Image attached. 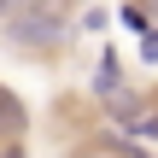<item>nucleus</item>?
Segmentation results:
<instances>
[{"label":"nucleus","instance_id":"2","mask_svg":"<svg viewBox=\"0 0 158 158\" xmlns=\"http://www.w3.org/2000/svg\"><path fill=\"white\" fill-rule=\"evenodd\" d=\"M88 94H94L100 106H111V100H123V94H129V76H123V59H117V47H106V53H100Z\"/></svg>","mask_w":158,"mask_h":158},{"label":"nucleus","instance_id":"10","mask_svg":"<svg viewBox=\"0 0 158 158\" xmlns=\"http://www.w3.org/2000/svg\"><path fill=\"white\" fill-rule=\"evenodd\" d=\"M129 6H141V12H147V18L158 23V0H129Z\"/></svg>","mask_w":158,"mask_h":158},{"label":"nucleus","instance_id":"1","mask_svg":"<svg viewBox=\"0 0 158 158\" xmlns=\"http://www.w3.org/2000/svg\"><path fill=\"white\" fill-rule=\"evenodd\" d=\"M0 29H6V35H12V47H18V53H29V59H53V53H64V47L76 41L70 12L41 6V0H18V6L0 18Z\"/></svg>","mask_w":158,"mask_h":158},{"label":"nucleus","instance_id":"3","mask_svg":"<svg viewBox=\"0 0 158 158\" xmlns=\"http://www.w3.org/2000/svg\"><path fill=\"white\" fill-rule=\"evenodd\" d=\"M23 135H29V106L12 88H0V147L6 141H23Z\"/></svg>","mask_w":158,"mask_h":158},{"label":"nucleus","instance_id":"11","mask_svg":"<svg viewBox=\"0 0 158 158\" xmlns=\"http://www.w3.org/2000/svg\"><path fill=\"white\" fill-rule=\"evenodd\" d=\"M41 6H59V12H70V6H82V0H41Z\"/></svg>","mask_w":158,"mask_h":158},{"label":"nucleus","instance_id":"8","mask_svg":"<svg viewBox=\"0 0 158 158\" xmlns=\"http://www.w3.org/2000/svg\"><path fill=\"white\" fill-rule=\"evenodd\" d=\"M141 59H147V64H158V23L141 35Z\"/></svg>","mask_w":158,"mask_h":158},{"label":"nucleus","instance_id":"12","mask_svg":"<svg viewBox=\"0 0 158 158\" xmlns=\"http://www.w3.org/2000/svg\"><path fill=\"white\" fill-rule=\"evenodd\" d=\"M12 6H18V0H0V18H6V12H12Z\"/></svg>","mask_w":158,"mask_h":158},{"label":"nucleus","instance_id":"6","mask_svg":"<svg viewBox=\"0 0 158 158\" xmlns=\"http://www.w3.org/2000/svg\"><path fill=\"white\" fill-rule=\"evenodd\" d=\"M117 23H123V29H141V35H147V29H152V18H147V12H141V6H129V0H123V6H117Z\"/></svg>","mask_w":158,"mask_h":158},{"label":"nucleus","instance_id":"5","mask_svg":"<svg viewBox=\"0 0 158 158\" xmlns=\"http://www.w3.org/2000/svg\"><path fill=\"white\" fill-rule=\"evenodd\" d=\"M70 158H123V152H117V135H100V141H82Z\"/></svg>","mask_w":158,"mask_h":158},{"label":"nucleus","instance_id":"9","mask_svg":"<svg viewBox=\"0 0 158 158\" xmlns=\"http://www.w3.org/2000/svg\"><path fill=\"white\" fill-rule=\"evenodd\" d=\"M0 158H29V147H23V141H6V147H0Z\"/></svg>","mask_w":158,"mask_h":158},{"label":"nucleus","instance_id":"4","mask_svg":"<svg viewBox=\"0 0 158 158\" xmlns=\"http://www.w3.org/2000/svg\"><path fill=\"white\" fill-rule=\"evenodd\" d=\"M123 141H135V147H158V100H147V106L135 111V123L123 129Z\"/></svg>","mask_w":158,"mask_h":158},{"label":"nucleus","instance_id":"7","mask_svg":"<svg viewBox=\"0 0 158 158\" xmlns=\"http://www.w3.org/2000/svg\"><path fill=\"white\" fill-rule=\"evenodd\" d=\"M106 23H111V18H106V6H88V12H82V29H88V35H100Z\"/></svg>","mask_w":158,"mask_h":158}]
</instances>
